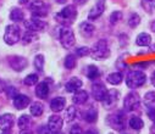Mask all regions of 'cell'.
I'll return each mask as SVG.
<instances>
[{"instance_id":"cell-1","label":"cell","mask_w":155,"mask_h":134,"mask_svg":"<svg viewBox=\"0 0 155 134\" xmlns=\"http://www.w3.org/2000/svg\"><path fill=\"white\" fill-rule=\"evenodd\" d=\"M76 18H77V9L73 5L65 6L61 11H59L55 15L56 22H59L61 26H65V27H68L71 23H73Z\"/></svg>"},{"instance_id":"cell-2","label":"cell","mask_w":155,"mask_h":134,"mask_svg":"<svg viewBox=\"0 0 155 134\" xmlns=\"http://www.w3.org/2000/svg\"><path fill=\"white\" fill-rule=\"evenodd\" d=\"M125 80H126V85L130 89H138L145 84L147 76L140 70H133V71H130L127 73Z\"/></svg>"},{"instance_id":"cell-3","label":"cell","mask_w":155,"mask_h":134,"mask_svg":"<svg viewBox=\"0 0 155 134\" xmlns=\"http://www.w3.org/2000/svg\"><path fill=\"white\" fill-rule=\"evenodd\" d=\"M58 38L61 43V45L65 49H70L76 43V38H74V33L70 27H65V26H60L59 27V32H58Z\"/></svg>"},{"instance_id":"cell-4","label":"cell","mask_w":155,"mask_h":134,"mask_svg":"<svg viewBox=\"0 0 155 134\" xmlns=\"http://www.w3.org/2000/svg\"><path fill=\"white\" fill-rule=\"evenodd\" d=\"M91 55L94 60H105V59H107L110 56V49H109V45H107V41L105 39L98 40L92 48Z\"/></svg>"},{"instance_id":"cell-5","label":"cell","mask_w":155,"mask_h":134,"mask_svg":"<svg viewBox=\"0 0 155 134\" xmlns=\"http://www.w3.org/2000/svg\"><path fill=\"white\" fill-rule=\"evenodd\" d=\"M21 38H22L21 29L17 25H9L5 28L4 41L8 44V45H14V44H16Z\"/></svg>"},{"instance_id":"cell-6","label":"cell","mask_w":155,"mask_h":134,"mask_svg":"<svg viewBox=\"0 0 155 134\" xmlns=\"http://www.w3.org/2000/svg\"><path fill=\"white\" fill-rule=\"evenodd\" d=\"M29 11L32 14V18H39L41 17H45L48 15V6L44 2H42V0H34V2H32L29 4Z\"/></svg>"},{"instance_id":"cell-7","label":"cell","mask_w":155,"mask_h":134,"mask_svg":"<svg viewBox=\"0 0 155 134\" xmlns=\"http://www.w3.org/2000/svg\"><path fill=\"white\" fill-rule=\"evenodd\" d=\"M106 123L115 130H122L125 128V115L122 112L109 115L106 117Z\"/></svg>"},{"instance_id":"cell-8","label":"cell","mask_w":155,"mask_h":134,"mask_svg":"<svg viewBox=\"0 0 155 134\" xmlns=\"http://www.w3.org/2000/svg\"><path fill=\"white\" fill-rule=\"evenodd\" d=\"M139 105H140V96L134 92L128 93L124 99V107L126 111H134L139 107Z\"/></svg>"},{"instance_id":"cell-9","label":"cell","mask_w":155,"mask_h":134,"mask_svg":"<svg viewBox=\"0 0 155 134\" xmlns=\"http://www.w3.org/2000/svg\"><path fill=\"white\" fill-rule=\"evenodd\" d=\"M119 99H120L119 90H116V89H110V90H107V94L103 101V105L105 109H112L116 106Z\"/></svg>"},{"instance_id":"cell-10","label":"cell","mask_w":155,"mask_h":134,"mask_svg":"<svg viewBox=\"0 0 155 134\" xmlns=\"http://www.w3.org/2000/svg\"><path fill=\"white\" fill-rule=\"evenodd\" d=\"M25 27L31 32H42L47 28V22L39 18H29L25 21Z\"/></svg>"},{"instance_id":"cell-11","label":"cell","mask_w":155,"mask_h":134,"mask_svg":"<svg viewBox=\"0 0 155 134\" xmlns=\"http://www.w3.org/2000/svg\"><path fill=\"white\" fill-rule=\"evenodd\" d=\"M104 11H105V0H97L95 5L88 12V18L91 21H94V20L99 18Z\"/></svg>"},{"instance_id":"cell-12","label":"cell","mask_w":155,"mask_h":134,"mask_svg":"<svg viewBox=\"0 0 155 134\" xmlns=\"http://www.w3.org/2000/svg\"><path fill=\"white\" fill-rule=\"evenodd\" d=\"M107 94V89L103 83H94L92 85V95L97 101H104Z\"/></svg>"},{"instance_id":"cell-13","label":"cell","mask_w":155,"mask_h":134,"mask_svg":"<svg viewBox=\"0 0 155 134\" xmlns=\"http://www.w3.org/2000/svg\"><path fill=\"white\" fill-rule=\"evenodd\" d=\"M9 65L12 70L20 72V71H22L27 67V59H25L22 56H18V55L10 56L9 57Z\"/></svg>"},{"instance_id":"cell-14","label":"cell","mask_w":155,"mask_h":134,"mask_svg":"<svg viewBox=\"0 0 155 134\" xmlns=\"http://www.w3.org/2000/svg\"><path fill=\"white\" fill-rule=\"evenodd\" d=\"M62 126H64V119L60 116L53 115V116L49 117V119H48V127L50 128L51 133H59L61 130Z\"/></svg>"},{"instance_id":"cell-15","label":"cell","mask_w":155,"mask_h":134,"mask_svg":"<svg viewBox=\"0 0 155 134\" xmlns=\"http://www.w3.org/2000/svg\"><path fill=\"white\" fill-rule=\"evenodd\" d=\"M15 116L12 113H5L0 116V129L4 130H10L12 126L15 124Z\"/></svg>"},{"instance_id":"cell-16","label":"cell","mask_w":155,"mask_h":134,"mask_svg":"<svg viewBox=\"0 0 155 134\" xmlns=\"http://www.w3.org/2000/svg\"><path fill=\"white\" fill-rule=\"evenodd\" d=\"M82 80L80 79V78H77V77H72V78H70L67 82H66V84H65V88H66V92H68V93H76V92H78V90H81V87H82Z\"/></svg>"},{"instance_id":"cell-17","label":"cell","mask_w":155,"mask_h":134,"mask_svg":"<svg viewBox=\"0 0 155 134\" xmlns=\"http://www.w3.org/2000/svg\"><path fill=\"white\" fill-rule=\"evenodd\" d=\"M31 104V99L27 95L23 94H18L15 99H14V106L16 110H23L26 109L28 105Z\"/></svg>"},{"instance_id":"cell-18","label":"cell","mask_w":155,"mask_h":134,"mask_svg":"<svg viewBox=\"0 0 155 134\" xmlns=\"http://www.w3.org/2000/svg\"><path fill=\"white\" fill-rule=\"evenodd\" d=\"M94 31H95V27L89 21H83V22L80 23V33L83 37H86V38L92 37L93 33H94Z\"/></svg>"},{"instance_id":"cell-19","label":"cell","mask_w":155,"mask_h":134,"mask_svg":"<svg viewBox=\"0 0 155 134\" xmlns=\"http://www.w3.org/2000/svg\"><path fill=\"white\" fill-rule=\"evenodd\" d=\"M66 99L64 96H56L50 101V109L53 112H60L65 109Z\"/></svg>"},{"instance_id":"cell-20","label":"cell","mask_w":155,"mask_h":134,"mask_svg":"<svg viewBox=\"0 0 155 134\" xmlns=\"http://www.w3.org/2000/svg\"><path fill=\"white\" fill-rule=\"evenodd\" d=\"M49 94V85L47 82H41L35 87V95L39 99H47Z\"/></svg>"},{"instance_id":"cell-21","label":"cell","mask_w":155,"mask_h":134,"mask_svg":"<svg viewBox=\"0 0 155 134\" xmlns=\"http://www.w3.org/2000/svg\"><path fill=\"white\" fill-rule=\"evenodd\" d=\"M143 103L148 111H155V93L147 92L143 98Z\"/></svg>"},{"instance_id":"cell-22","label":"cell","mask_w":155,"mask_h":134,"mask_svg":"<svg viewBox=\"0 0 155 134\" xmlns=\"http://www.w3.org/2000/svg\"><path fill=\"white\" fill-rule=\"evenodd\" d=\"M136 44L138 47H150L151 45V35L145 32L139 33L136 38Z\"/></svg>"},{"instance_id":"cell-23","label":"cell","mask_w":155,"mask_h":134,"mask_svg":"<svg viewBox=\"0 0 155 134\" xmlns=\"http://www.w3.org/2000/svg\"><path fill=\"white\" fill-rule=\"evenodd\" d=\"M88 98H89V95H88V93L86 90H78V92H76L73 94L72 101L76 105H83L84 103H87Z\"/></svg>"},{"instance_id":"cell-24","label":"cell","mask_w":155,"mask_h":134,"mask_svg":"<svg viewBox=\"0 0 155 134\" xmlns=\"http://www.w3.org/2000/svg\"><path fill=\"white\" fill-rule=\"evenodd\" d=\"M106 80L112 85H119L124 80V74L121 72H112L106 77Z\"/></svg>"},{"instance_id":"cell-25","label":"cell","mask_w":155,"mask_h":134,"mask_svg":"<svg viewBox=\"0 0 155 134\" xmlns=\"http://www.w3.org/2000/svg\"><path fill=\"white\" fill-rule=\"evenodd\" d=\"M29 111H31L32 116H34V117H39V116H42V113L44 112V106H43L42 103L35 101V103H33V104L31 105Z\"/></svg>"},{"instance_id":"cell-26","label":"cell","mask_w":155,"mask_h":134,"mask_svg":"<svg viewBox=\"0 0 155 134\" xmlns=\"http://www.w3.org/2000/svg\"><path fill=\"white\" fill-rule=\"evenodd\" d=\"M83 118H84L87 122H89V123L95 122L97 118H98V112H97V110H95L94 107H89L88 110L84 111V113H83Z\"/></svg>"},{"instance_id":"cell-27","label":"cell","mask_w":155,"mask_h":134,"mask_svg":"<svg viewBox=\"0 0 155 134\" xmlns=\"http://www.w3.org/2000/svg\"><path fill=\"white\" fill-rule=\"evenodd\" d=\"M31 123H32V121H31V117H29L28 115H23V116H21V117L18 118V121H17V126H18V128H20L21 130L29 129Z\"/></svg>"},{"instance_id":"cell-28","label":"cell","mask_w":155,"mask_h":134,"mask_svg":"<svg viewBox=\"0 0 155 134\" xmlns=\"http://www.w3.org/2000/svg\"><path fill=\"white\" fill-rule=\"evenodd\" d=\"M128 124H130V127H131L132 129H134V130H139V129H142V128L144 127L143 119H142L140 117H138V116L131 117L130 121H128Z\"/></svg>"},{"instance_id":"cell-29","label":"cell","mask_w":155,"mask_h":134,"mask_svg":"<svg viewBox=\"0 0 155 134\" xmlns=\"http://www.w3.org/2000/svg\"><path fill=\"white\" fill-rule=\"evenodd\" d=\"M86 76L89 78V79H95L100 76V72H99V68L95 66V65H89L87 66L86 68Z\"/></svg>"},{"instance_id":"cell-30","label":"cell","mask_w":155,"mask_h":134,"mask_svg":"<svg viewBox=\"0 0 155 134\" xmlns=\"http://www.w3.org/2000/svg\"><path fill=\"white\" fill-rule=\"evenodd\" d=\"M23 16H25V14H23V11H22L20 8H15V9H12L11 12H10V20L14 21V22H20V21H22V20H23Z\"/></svg>"},{"instance_id":"cell-31","label":"cell","mask_w":155,"mask_h":134,"mask_svg":"<svg viewBox=\"0 0 155 134\" xmlns=\"http://www.w3.org/2000/svg\"><path fill=\"white\" fill-rule=\"evenodd\" d=\"M76 65H77V60H76V56H74L73 54H70V55H67V56L65 57V61H64L65 68L72 70V68L76 67Z\"/></svg>"},{"instance_id":"cell-32","label":"cell","mask_w":155,"mask_h":134,"mask_svg":"<svg viewBox=\"0 0 155 134\" xmlns=\"http://www.w3.org/2000/svg\"><path fill=\"white\" fill-rule=\"evenodd\" d=\"M34 68L38 71V72H42L43 68H44V56L42 54H38L35 57H34Z\"/></svg>"},{"instance_id":"cell-33","label":"cell","mask_w":155,"mask_h":134,"mask_svg":"<svg viewBox=\"0 0 155 134\" xmlns=\"http://www.w3.org/2000/svg\"><path fill=\"white\" fill-rule=\"evenodd\" d=\"M77 117V109L74 106H70L65 111V119L67 122H72Z\"/></svg>"},{"instance_id":"cell-34","label":"cell","mask_w":155,"mask_h":134,"mask_svg":"<svg viewBox=\"0 0 155 134\" xmlns=\"http://www.w3.org/2000/svg\"><path fill=\"white\" fill-rule=\"evenodd\" d=\"M142 6L144 11L151 14L155 11V0H142Z\"/></svg>"},{"instance_id":"cell-35","label":"cell","mask_w":155,"mask_h":134,"mask_svg":"<svg viewBox=\"0 0 155 134\" xmlns=\"http://www.w3.org/2000/svg\"><path fill=\"white\" fill-rule=\"evenodd\" d=\"M35 39H37L35 33H34V32L28 31V32H26V33L22 35V44H23V45H27V44L32 43V41H33V40H35Z\"/></svg>"},{"instance_id":"cell-36","label":"cell","mask_w":155,"mask_h":134,"mask_svg":"<svg viewBox=\"0 0 155 134\" xmlns=\"http://www.w3.org/2000/svg\"><path fill=\"white\" fill-rule=\"evenodd\" d=\"M38 74H35V73H31V74H28L25 79H23V83L26 84V85H35V84H38Z\"/></svg>"},{"instance_id":"cell-37","label":"cell","mask_w":155,"mask_h":134,"mask_svg":"<svg viewBox=\"0 0 155 134\" xmlns=\"http://www.w3.org/2000/svg\"><path fill=\"white\" fill-rule=\"evenodd\" d=\"M139 23H140V16H139L138 14L133 12V14L130 16V18H128V26H130L131 28H136Z\"/></svg>"},{"instance_id":"cell-38","label":"cell","mask_w":155,"mask_h":134,"mask_svg":"<svg viewBox=\"0 0 155 134\" xmlns=\"http://www.w3.org/2000/svg\"><path fill=\"white\" fill-rule=\"evenodd\" d=\"M122 12L121 11H114V12H111V15H110V18H109V21H110V23L111 25H116L119 21H121L122 20Z\"/></svg>"},{"instance_id":"cell-39","label":"cell","mask_w":155,"mask_h":134,"mask_svg":"<svg viewBox=\"0 0 155 134\" xmlns=\"http://www.w3.org/2000/svg\"><path fill=\"white\" fill-rule=\"evenodd\" d=\"M91 53H92V49H89L88 47H81L76 50V55L80 56V57L88 56V55H91Z\"/></svg>"},{"instance_id":"cell-40","label":"cell","mask_w":155,"mask_h":134,"mask_svg":"<svg viewBox=\"0 0 155 134\" xmlns=\"http://www.w3.org/2000/svg\"><path fill=\"white\" fill-rule=\"evenodd\" d=\"M5 93L8 94V96H9V98H12V99H15V98L18 95L17 89H16L15 87H12V85H9V87H6V88H5Z\"/></svg>"},{"instance_id":"cell-41","label":"cell","mask_w":155,"mask_h":134,"mask_svg":"<svg viewBox=\"0 0 155 134\" xmlns=\"http://www.w3.org/2000/svg\"><path fill=\"white\" fill-rule=\"evenodd\" d=\"M37 134H53L48 126H41L37 129Z\"/></svg>"},{"instance_id":"cell-42","label":"cell","mask_w":155,"mask_h":134,"mask_svg":"<svg viewBox=\"0 0 155 134\" xmlns=\"http://www.w3.org/2000/svg\"><path fill=\"white\" fill-rule=\"evenodd\" d=\"M82 133H83V130L78 124L72 126L71 129H70V134H82Z\"/></svg>"},{"instance_id":"cell-43","label":"cell","mask_w":155,"mask_h":134,"mask_svg":"<svg viewBox=\"0 0 155 134\" xmlns=\"http://www.w3.org/2000/svg\"><path fill=\"white\" fill-rule=\"evenodd\" d=\"M149 61H144V62H136L134 64V66L136 67H138V68H145V67H148L149 66Z\"/></svg>"},{"instance_id":"cell-44","label":"cell","mask_w":155,"mask_h":134,"mask_svg":"<svg viewBox=\"0 0 155 134\" xmlns=\"http://www.w3.org/2000/svg\"><path fill=\"white\" fill-rule=\"evenodd\" d=\"M148 117L154 122L155 124V111H148Z\"/></svg>"},{"instance_id":"cell-45","label":"cell","mask_w":155,"mask_h":134,"mask_svg":"<svg viewBox=\"0 0 155 134\" xmlns=\"http://www.w3.org/2000/svg\"><path fill=\"white\" fill-rule=\"evenodd\" d=\"M74 2V4H77V5H83V4H86L88 0H73Z\"/></svg>"},{"instance_id":"cell-46","label":"cell","mask_w":155,"mask_h":134,"mask_svg":"<svg viewBox=\"0 0 155 134\" xmlns=\"http://www.w3.org/2000/svg\"><path fill=\"white\" fill-rule=\"evenodd\" d=\"M150 82H151V84L155 87V71L151 73V76H150Z\"/></svg>"},{"instance_id":"cell-47","label":"cell","mask_w":155,"mask_h":134,"mask_svg":"<svg viewBox=\"0 0 155 134\" xmlns=\"http://www.w3.org/2000/svg\"><path fill=\"white\" fill-rule=\"evenodd\" d=\"M5 88H6V87H5L4 82H3V80H0V93H2L3 90H5Z\"/></svg>"},{"instance_id":"cell-48","label":"cell","mask_w":155,"mask_h":134,"mask_svg":"<svg viewBox=\"0 0 155 134\" xmlns=\"http://www.w3.org/2000/svg\"><path fill=\"white\" fill-rule=\"evenodd\" d=\"M150 29L155 33V20H154V21H151V23H150Z\"/></svg>"},{"instance_id":"cell-49","label":"cell","mask_w":155,"mask_h":134,"mask_svg":"<svg viewBox=\"0 0 155 134\" xmlns=\"http://www.w3.org/2000/svg\"><path fill=\"white\" fill-rule=\"evenodd\" d=\"M20 134H33V133H32L29 129H26V130H21Z\"/></svg>"},{"instance_id":"cell-50","label":"cell","mask_w":155,"mask_h":134,"mask_svg":"<svg viewBox=\"0 0 155 134\" xmlns=\"http://www.w3.org/2000/svg\"><path fill=\"white\" fill-rule=\"evenodd\" d=\"M150 134H155V124L150 128Z\"/></svg>"},{"instance_id":"cell-51","label":"cell","mask_w":155,"mask_h":134,"mask_svg":"<svg viewBox=\"0 0 155 134\" xmlns=\"http://www.w3.org/2000/svg\"><path fill=\"white\" fill-rule=\"evenodd\" d=\"M150 49H151L153 53H155V44H151V45H150Z\"/></svg>"},{"instance_id":"cell-52","label":"cell","mask_w":155,"mask_h":134,"mask_svg":"<svg viewBox=\"0 0 155 134\" xmlns=\"http://www.w3.org/2000/svg\"><path fill=\"white\" fill-rule=\"evenodd\" d=\"M18 3L20 4H26V3H28V0H18Z\"/></svg>"},{"instance_id":"cell-53","label":"cell","mask_w":155,"mask_h":134,"mask_svg":"<svg viewBox=\"0 0 155 134\" xmlns=\"http://www.w3.org/2000/svg\"><path fill=\"white\" fill-rule=\"evenodd\" d=\"M84 134H95V133H94L93 130H88V132H86Z\"/></svg>"},{"instance_id":"cell-54","label":"cell","mask_w":155,"mask_h":134,"mask_svg":"<svg viewBox=\"0 0 155 134\" xmlns=\"http://www.w3.org/2000/svg\"><path fill=\"white\" fill-rule=\"evenodd\" d=\"M56 2H58V3H60V4H64V3L66 2V0H56Z\"/></svg>"},{"instance_id":"cell-55","label":"cell","mask_w":155,"mask_h":134,"mask_svg":"<svg viewBox=\"0 0 155 134\" xmlns=\"http://www.w3.org/2000/svg\"><path fill=\"white\" fill-rule=\"evenodd\" d=\"M2 134H10V130H4Z\"/></svg>"},{"instance_id":"cell-56","label":"cell","mask_w":155,"mask_h":134,"mask_svg":"<svg viewBox=\"0 0 155 134\" xmlns=\"http://www.w3.org/2000/svg\"><path fill=\"white\" fill-rule=\"evenodd\" d=\"M59 133H60V132H59ZM59 133H53V134H59Z\"/></svg>"}]
</instances>
